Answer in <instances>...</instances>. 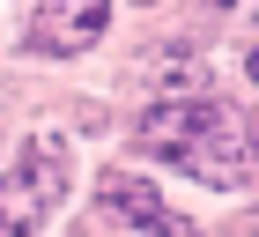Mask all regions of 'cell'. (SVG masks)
<instances>
[{
    "label": "cell",
    "mask_w": 259,
    "mask_h": 237,
    "mask_svg": "<svg viewBox=\"0 0 259 237\" xmlns=\"http://www.w3.org/2000/svg\"><path fill=\"white\" fill-rule=\"evenodd\" d=\"M60 193H67V141L60 134H30V148L0 178V230L22 237L30 222H45L60 208Z\"/></svg>",
    "instance_id": "7a4b0ae2"
},
{
    "label": "cell",
    "mask_w": 259,
    "mask_h": 237,
    "mask_svg": "<svg viewBox=\"0 0 259 237\" xmlns=\"http://www.w3.org/2000/svg\"><path fill=\"white\" fill-rule=\"evenodd\" d=\"M141 148L163 156L170 171L200 178V185H244L259 171V148H252V126L237 111H222V104H156V111L141 118Z\"/></svg>",
    "instance_id": "6da1fadb"
},
{
    "label": "cell",
    "mask_w": 259,
    "mask_h": 237,
    "mask_svg": "<svg viewBox=\"0 0 259 237\" xmlns=\"http://www.w3.org/2000/svg\"><path fill=\"white\" fill-rule=\"evenodd\" d=\"M104 22H111V0H45V15L30 22V45L52 59H74L104 37Z\"/></svg>",
    "instance_id": "3957f363"
},
{
    "label": "cell",
    "mask_w": 259,
    "mask_h": 237,
    "mask_svg": "<svg viewBox=\"0 0 259 237\" xmlns=\"http://www.w3.org/2000/svg\"><path fill=\"white\" fill-rule=\"evenodd\" d=\"M0 237H15V230H0Z\"/></svg>",
    "instance_id": "52a82bcc"
},
{
    "label": "cell",
    "mask_w": 259,
    "mask_h": 237,
    "mask_svg": "<svg viewBox=\"0 0 259 237\" xmlns=\"http://www.w3.org/2000/svg\"><path fill=\"white\" fill-rule=\"evenodd\" d=\"M252 148H259V126H252Z\"/></svg>",
    "instance_id": "8992f818"
},
{
    "label": "cell",
    "mask_w": 259,
    "mask_h": 237,
    "mask_svg": "<svg viewBox=\"0 0 259 237\" xmlns=\"http://www.w3.org/2000/svg\"><path fill=\"white\" fill-rule=\"evenodd\" d=\"M104 208L126 215V222H141V230H156V237H193V230H185V215H170L141 178H104Z\"/></svg>",
    "instance_id": "277c9868"
},
{
    "label": "cell",
    "mask_w": 259,
    "mask_h": 237,
    "mask_svg": "<svg viewBox=\"0 0 259 237\" xmlns=\"http://www.w3.org/2000/svg\"><path fill=\"white\" fill-rule=\"evenodd\" d=\"M244 74H252V82H259V45H252V52H244Z\"/></svg>",
    "instance_id": "5b68a950"
}]
</instances>
